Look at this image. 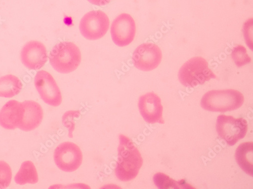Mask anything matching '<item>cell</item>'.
Returning <instances> with one entry per match:
<instances>
[{"label":"cell","instance_id":"cell-19","mask_svg":"<svg viewBox=\"0 0 253 189\" xmlns=\"http://www.w3.org/2000/svg\"><path fill=\"white\" fill-rule=\"evenodd\" d=\"M231 57L238 67H242L249 64L251 62V58L248 55L246 48L242 45H238L234 48L232 51Z\"/></svg>","mask_w":253,"mask_h":189},{"label":"cell","instance_id":"cell-17","mask_svg":"<svg viewBox=\"0 0 253 189\" xmlns=\"http://www.w3.org/2000/svg\"><path fill=\"white\" fill-rule=\"evenodd\" d=\"M15 183L19 185L35 184L39 181L38 174L34 164L30 160L24 162L14 177Z\"/></svg>","mask_w":253,"mask_h":189},{"label":"cell","instance_id":"cell-7","mask_svg":"<svg viewBox=\"0 0 253 189\" xmlns=\"http://www.w3.org/2000/svg\"><path fill=\"white\" fill-rule=\"evenodd\" d=\"M54 160L60 170L65 172H73L81 165L83 155L76 144L66 142L59 144L54 152Z\"/></svg>","mask_w":253,"mask_h":189},{"label":"cell","instance_id":"cell-12","mask_svg":"<svg viewBox=\"0 0 253 189\" xmlns=\"http://www.w3.org/2000/svg\"><path fill=\"white\" fill-rule=\"evenodd\" d=\"M138 108L143 119L150 124H164L163 107L160 97L154 93H147L139 99Z\"/></svg>","mask_w":253,"mask_h":189},{"label":"cell","instance_id":"cell-13","mask_svg":"<svg viewBox=\"0 0 253 189\" xmlns=\"http://www.w3.org/2000/svg\"><path fill=\"white\" fill-rule=\"evenodd\" d=\"M22 117L18 126L21 130L29 132L39 127L43 119V111L40 104L33 100L21 102Z\"/></svg>","mask_w":253,"mask_h":189},{"label":"cell","instance_id":"cell-21","mask_svg":"<svg viewBox=\"0 0 253 189\" xmlns=\"http://www.w3.org/2000/svg\"><path fill=\"white\" fill-rule=\"evenodd\" d=\"M243 33L247 45L253 51V18L248 19L245 23Z\"/></svg>","mask_w":253,"mask_h":189},{"label":"cell","instance_id":"cell-14","mask_svg":"<svg viewBox=\"0 0 253 189\" xmlns=\"http://www.w3.org/2000/svg\"><path fill=\"white\" fill-rule=\"evenodd\" d=\"M22 117L21 102L11 100L8 101L0 111V125L7 130L18 127Z\"/></svg>","mask_w":253,"mask_h":189},{"label":"cell","instance_id":"cell-5","mask_svg":"<svg viewBox=\"0 0 253 189\" xmlns=\"http://www.w3.org/2000/svg\"><path fill=\"white\" fill-rule=\"evenodd\" d=\"M246 120L236 119L233 116L219 115L217 119L216 128L218 136L230 146L235 145L243 139L248 131Z\"/></svg>","mask_w":253,"mask_h":189},{"label":"cell","instance_id":"cell-3","mask_svg":"<svg viewBox=\"0 0 253 189\" xmlns=\"http://www.w3.org/2000/svg\"><path fill=\"white\" fill-rule=\"evenodd\" d=\"M82 60L78 47L71 41L60 42L54 46L49 54V62L53 69L62 74L75 71Z\"/></svg>","mask_w":253,"mask_h":189},{"label":"cell","instance_id":"cell-9","mask_svg":"<svg viewBox=\"0 0 253 189\" xmlns=\"http://www.w3.org/2000/svg\"><path fill=\"white\" fill-rule=\"evenodd\" d=\"M132 59L137 69L145 72L151 71L160 65L162 53L157 45L152 43H144L135 49Z\"/></svg>","mask_w":253,"mask_h":189},{"label":"cell","instance_id":"cell-1","mask_svg":"<svg viewBox=\"0 0 253 189\" xmlns=\"http://www.w3.org/2000/svg\"><path fill=\"white\" fill-rule=\"evenodd\" d=\"M118 159L115 175L122 182H129L138 175L143 164L142 156L133 142L128 137L121 134L118 149Z\"/></svg>","mask_w":253,"mask_h":189},{"label":"cell","instance_id":"cell-16","mask_svg":"<svg viewBox=\"0 0 253 189\" xmlns=\"http://www.w3.org/2000/svg\"><path fill=\"white\" fill-rule=\"evenodd\" d=\"M23 85L17 77L9 74L0 77V97L11 98L22 91Z\"/></svg>","mask_w":253,"mask_h":189},{"label":"cell","instance_id":"cell-15","mask_svg":"<svg viewBox=\"0 0 253 189\" xmlns=\"http://www.w3.org/2000/svg\"><path fill=\"white\" fill-rule=\"evenodd\" d=\"M236 160L241 169L247 174L253 176V143L241 144L237 149Z\"/></svg>","mask_w":253,"mask_h":189},{"label":"cell","instance_id":"cell-2","mask_svg":"<svg viewBox=\"0 0 253 189\" xmlns=\"http://www.w3.org/2000/svg\"><path fill=\"white\" fill-rule=\"evenodd\" d=\"M244 100L243 94L237 90H213L204 95L201 105L207 111L224 113L239 109Z\"/></svg>","mask_w":253,"mask_h":189},{"label":"cell","instance_id":"cell-6","mask_svg":"<svg viewBox=\"0 0 253 189\" xmlns=\"http://www.w3.org/2000/svg\"><path fill=\"white\" fill-rule=\"evenodd\" d=\"M110 25V19L106 14L101 10H94L88 12L82 17L79 29L84 37L95 40L107 34Z\"/></svg>","mask_w":253,"mask_h":189},{"label":"cell","instance_id":"cell-4","mask_svg":"<svg viewBox=\"0 0 253 189\" xmlns=\"http://www.w3.org/2000/svg\"><path fill=\"white\" fill-rule=\"evenodd\" d=\"M178 76L183 86L191 88L217 78L209 68L208 62L202 57H195L185 62L179 69Z\"/></svg>","mask_w":253,"mask_h":189},{"label":"cell","instance_id":"cell-8","mask_svg":"<svg viewBox=\"0 0 253 189\" xmlns=\"http://www.w3.org/2000/svg\"><path fill=\"white\" fill-rule=\"evenodd\" d=\"M136 26L133 18L129 14L122 13L113 21L111 34L114 43L120 47L129 45L134 40Z\"/></svg>","mask_w":253,"mask_h":189},{"label":"cell","instance_id":"cell-22","mask_svg":"<svg viewBox=\"0 0 253 189\" xmlns=\"http://www.w3.org/2000/svg\"><path fill=\"white\" fill-rule=\"evenodd\" d=\"M87 1L96 6H104L109 4L112 0H87Z\"/></svg>","mask_w":253,"mask_h":189},{"label":"cell","instance_id":"cell-11","mask_svg":"<svg viewBox=\"0 0 253 189\" xmlns=\"http://www.w3.org/2000/svg\"><path fill=\"white\" fill-rule=\"evenodd\" d=\"M21 61L23 65L30 70H38L47 63L48 57L45 46L36 40L28 42L20 53Z\"/></svg>","mask_w":253,"mask_h":189},{"label":"cell","instance_id":"cell-10","mask_svg":"<svg viewBox=\"0 0 253 189\" xmlns=\"http://www.w3.org/2000/svg\"><path fill=\"white\" fill-rule=\"evenodd\" d=\"M34 81L42 99L51 106H59L62 102V95L51 74L44 70L40 71L36 74Z\"/></svg>","mask_w":253,"mask_h":189},{"label":"cell","instance_id":"cell-20","mask_svg":"<svg viewBox=\"0 0 253 189\" xmlns=\"http://www.w3.org/2000/svg\"><path fill=\"white\" fill-rule=\"evenodd\" d=\"M12 177V170L9 165L4 161H0V189L8 187Z\"/></svg>","mask_w":253,"mask_h":189},{"label":"cell","instance_id":"cell-18","mask_svg":"<svg viewBox=\"0 0 253 189\" xmlns=\"http://www.w3.org/2000/svg\"><path fill=\"white\" fill-rule=\"evenodd\" d=\"M153 180L155 185L160 189L194 188L187 184L184 180L176 181L162 173L155 174L153 177Z\"/></svg>","mask_w":253,"mask_h":189}]
</instances>
